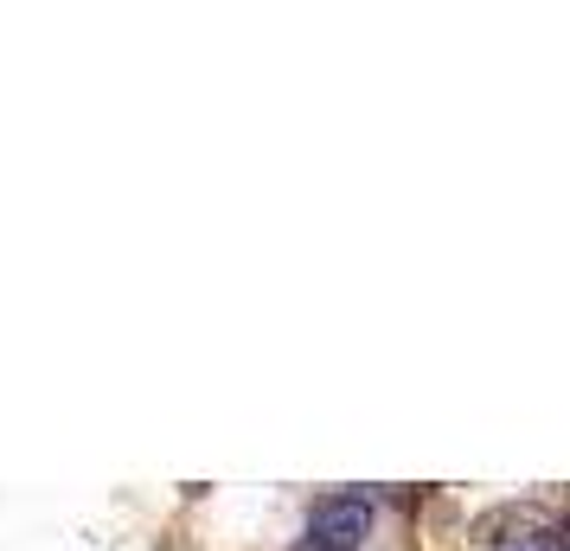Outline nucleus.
I'll return each mask as SVG.
<instances>
[{
	"label": "nucleus",
	"instance_id": "2",
	"mask_svg": "<svg viewBox=\"0 0 570 551\" xmlns=\"http://www.w3.org/2000/svg\"><path fill=\"white\" fill-rule=\"evenodd\" d=\"M519 551H551V545H519Z\"/></svg>",
	"mask_w": 570,
	"mask_h": 551
},
{
	"label": "nucleus",
	"instance_id": "1",
	"mask_svg": "<svg viewBox=\"0 0 570 551\" xmlns=\"http://www.w3.org/2000/svg\"><path fill=\"white\" fill-rule=\"evenodd\" d=\"M365 532H372V500L365 494H327V500H314L308 532H302L295 551H353Z\"/></svg>",
	"mask_w": 570,
	"mask_h": 551
}]
</instances>
